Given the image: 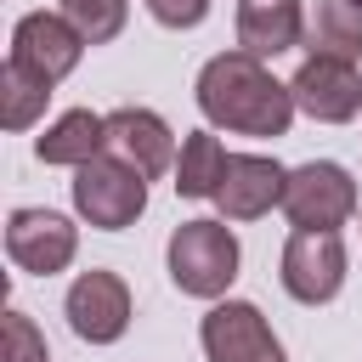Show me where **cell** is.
Returning a JSON list of instances; mask_svg holds the SVG:
<instances>
[{"mask_svg":"<svg viewBox=\"0 0 362 362\" xmlns=\"http://www.w3.org/2000/svg\"><path fill=\"white\" fill-rule=\"evenodd\" d=\"M198 107L215 130L232 136H283L294 124V90L249 51H221L198 74Z\"/></svg>","mask_w":362,"mask_h":362,"instance_id":"6da1fadb","label":"cell"},{"mask_svg":"<svg viewBox=\"0 0 362 362\" xmlns=\"http://www.w3.org/2000/svg\"><path fill=\"white\" fill-rule=\"evenodd\" d=\"M170 283L192 300H221L238 277V238L226 221H181L170 232Z\"/></svg>","mask_w":362,"mask_h":362,"instance_id":"7a4b0ae2","label":"cell"},{"mask_svg":"<svg viewBox=\"0 0 362 362\" xmlns=\"http://www.w3.org/2000/svg\"><path fill=\"white\" fill-rule=\"evenodd\" d=\"M283 215L294 221V232H339L356 215V181H351V170L334 164V158H311V164L288 170Z\"/></svg>","mask_w":362,"mask_h":362,"instance_id":"3957f363","label":"cell"},{"mask_svg":"<svg viewBox=\"0 0 362 362\" xmlns=\"http://www.w3.org/2000/svg\"><path fill=\"white\" fill-rule=\"evenodd\" d=\"M74 209H79L90 226H102V232H124V226L147 209V181H141L124 158L96 153L90 164L74 170Z\"/></svg>","mask_w":362,"mask_h":362,"instance_id":"277c9868","label":"cell"},{"mask_svg":"<svg viewBox=\"0 0 362 362\" xmlns=\"http://www.w3.org/2000/svg\"><path fill=\"white\" fill-rule=\"evenodd\" d=\"M198 339H204V356L209 362H288L283 356V339L272 334V322L249 300L209 305L204 322H198Z\"/></svg>","mask_w":362,"mask_h":362,"instance_id":"5b68a950","label":"cell"},{"mask_svg":"<svg viewBox=\"0 0 362 362\" xmlns=\"http://www.w3.org/2000/svg\"><path fill=\"white\" fill-rule=\"evenodd\" d=\"M79 57H85V34H79L62 11H28V17H17V28H11V57H6V62H17L23 74L57 85V79H68V74L79 68Z\"/></svg>","mask_w":362,"mask_h":362,"instance_id":"8992f818","label":"cell"},{"mask_svg":"<svg viewBox=\"0 0 362 362\" xmlns=\"http://www.w3.org/2000/svg\"><path fill=\"white\" fill-rule=\"evenodd\" d=\"M62 311H68V328H74L79 339H90V345H113V339L130 328V288H124L119 272L90 266V272H79V277L68 283Z\"/></svg>","mask_w":362,"mask_h":362,"instance_id":"52a82bcc","label":"cell"},{"mask_svg":"<svg viewBox=\"0 0 362 362\" xmlns=\"http://www.w3.org/2000/svg\"><path fill=\"white\" fill-rule=\"evenodd\" d=\"M79 249V226L57 209H11L6 221V255L17 272H34V277H51L74 260Z\"/></svg>","mask_w":362,"mask_h":362,"instance_id":"ba28073f","label":"cell"},{"mask_svg":"<svg viewBox=\"0 0 362 362\" xmlns=\"http://www.w3.org/2000/svg\"><path fill=\"white\" fill-rule=\"evenodd\" d=\"M277 277H283V288L300 305L334 300L339 283H345V243H339V232H288Z\"/></svg>","mask_w":362,"mask_h":362,"instance_id":"9c48e42d","label":"cell"},{"mask_svg":"<svg viewBox=\"0 0 362 362\" xmlns=\"http://www.w3.org/2000/svg\"><path fill=\"white\" fill-rule=\"evenodd\" d=\"M283 192H288V170L266 153H226V170H221V187H215V204L226 221H260L266 209H283Z\"/></svg>","mask_w":362,"mask_h":362,"instance_id":"30bf717a","label":"cell"},{"mask_svg":"<svg viewBox=\"0 0 362 362\" xmlns=\"http://www.w3.org/2000/svg\"><path fill=\"white\" fill-rule=\"evenodd\" d=\"M294 107L322 119V124H345L362 113V74L356 62H334V57H305L300 74L288 79Z\"/></svg>","mask_w":362,"mask_h":362,"instance_id":"8fae6325","label":"cell"},{"mask_svg":"<svg viewBox=\"0 0 362 362\" xmlns=\"http://www.w3.org/2000/svg\"><path fill=\"white\" fill-rule=\"evenodd\" d=\"M107 153L124 158L141 181H158L175 170V136L153 107H113L107 113Z\"/></svg>","mask_w":362,"mask_h":362,"instance_id":"7c38bea8","label":"cell"},{"mask_svg":"<svg viewBox=\"0 0 362 362\" xmlns=\"http://www.w3.org/2000/svg\"><path fill=\"white\" fill-rule=\"evenodd\" d=\"M300 45L311 57L356 62L362 57V6L356 0H300Z\"/></svg>","mask_w":362,"mask_h":362,"instance_id":"4fadbf2b","label":"cell"},{"mask_svg":"<svg viewBox=\"0 0 362 362\" xmlns=\"http://www.w3.org/2000/svg\"><path fill=\"white\" fill-rule=\"evenodd\" d=\"M300 45V0H243L238 6V51L283 57Z\"/></svg>","mask_w":362,"mask_h":362,"instance_id":"5bb4252c","label":"cell"},{"mask_svg":"<svg viewBox=\"0 0 362 362\" xmlns=\"http://www.w3.org/2000/svg\"><path fill=\"white\" fill-rule=\"evenodd\" d=\"M34 153H40V164H68V170L90 164L96 153H107V113L68 107V113L34 141Z\"/></svg>","mask_w":362,"mask_h":362,"instance_id":"9a60e30c","label":"cell"},{"mask_svg":"<svg viewBox=\"0 0 362 362\" xmlns=\"http://www.w3.org/2000/svg\"><path fill=\"white\" fill-rule=\"evenodd\" d=\"M226 170V147L215 141V130H192L175 153V192L181 198H215Z\"/></svg>","mask_w":362,"mask_h":362,"instance_id":"2e32d148","label":"cell"},{"mask_svg":"<svg viewBox=\"0 0 362 362\" xmlns=\"http://www.w3.org/2000/svg\"><path fill=\"white\" fill-rule=\"evenodd\" d=\"M45 102H51V85L45 79L23 74L17 62L0 68V119H6V130H28L45 113Z\"/></svg>","mask_w":362,"mask_h":362,"instance_id":"e0dca14e","label":"cell"},{"mask_svg":"<svg viewBox=\"0 0 362 362\" xmlns=\"http://www.w3.org/2000/svg\"><path fill=\"white\" fill-rule=\"evenodd\" d=\"M124 0H62V17L85 34V45H107L124 28Z\"/></svg>","mask_w":362,"mask_h":362,"instance_id":"ac0fdd59","label":"cell"},{"mask_svg":"<svg viewBox=\"0 0 362 362\" xmlns=\"http://www.w3.org/2000/svg\"><path fill=\"white\" fill-rule=\"evenodd\" d=\"M6 334H0V362H51V351H45V334L34 328V317L28 311H6V322H0Z\"/></svg>","mask_w":362,"mask_h":362,"instance_id":"d6986e66","label":"cell"},{"mask_svg":"<svg viewBox=\"0 0 362 362\" xmlns=\"http://www.w3.org/2000/svg\"><path fill=\"white\" fill-rule=\"evenodd\" d=\"M147 11L164 23V28H198L209 17V0H147Z\"/></svg>","mask_w":362,"mask_h":362,"instance_id":"ffe728a7","label":"cell"},{"mask_svg":"<svg viewBox=\"0 0 362 362\" xmlns=\"http://www.w3.org/2000/svg\"><path fill=\"white\" fill-rule=\"evenodd\" d=\"M356 6H362V0H356Z\"/></svg>","mask_w":362,"mask_h":362,"instance_id":"44dd1931","label":"cell"}]
</instances>
